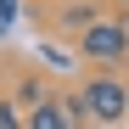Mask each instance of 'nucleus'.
<instances>
[{
  "label": "nucleus",
  "instance_id": "nucleus-1",
  "mask_svg": "<svg viewBox=\"0 0 129 129\" xmlns=\"http://www.w3.org/2000/svg\"><path fill=\"white\" fill-rule=\"evenodd\" d=\"M84 107H90V123H123L129 118V84L123 73H84Z\"/></svg>",
  "mask_w": 129,
  "mask_h": 129
},
{
  "label": "nucleus",
  "instance_id": "nucleus-2",
  "mask_svg": "<svg viewBox=\"0 0 129 129\" xmlns=\"http://www.w3.org/2000/svg\"><path fill=\"white\" fill-rule=\"evenodd\" d=\"M79 56L95 68H123L129 62V23L123 17H101V23L79 39Z\"/></svg>",
  "mask_w": 129,
  "mask_h": 129
},
{
  "label": "nucleus",
  "instance_id": "nucleus-3",
  "mask_svg": "<svg viewBox=\"0 0 129 129\" xmlns=\"http://www.w3.org/2000/svg\"><path fill=\"white\" fill-rule=\"evenodd\" d=\"M95 23H101V11L90 6V0H79V6H56V28H62V34H73V39H84Z\"/></svg>",
  "mask_w": 129,
  "mask_h": 129
},
{
  "label": "nucleus",
  "instance_id": "nucleus-4",
  "mask_svg": "<svg viewBox=\"0 0 129 129\" xmlns=\"http://www.w3.org/2000/svg\"><path fill=\"white\" fill-rule=\"evenodd\" d=\"M56 107H62V118H68V129H90V107H84V90H56Z\"/></svg>",
  "mask_w": 129,
  "mask_h": 129
},
{
  "label": "nucleus",
  "instance_id": "nucleus-5",
  "mask_svg": "<svg viewBox=\"0 0 129 129\" xmlns=\"http://www.w3.org/2000/svg\"><path fill=\"white\" fill-rule=\"evenodd\" d=\"M28 129H68V118H62V107H56V95H51L45 107H34V112H28Z\"/></svg>",
  "mask_w": 129,
  "mask_h": 129
},
{
  "label": "nucleus",
  "instance_id": "nucleus-6",
  "mask_svg": "<svg viewBox=\"0 0 129 129\" xmlns=\"http://www.w3.org/2000/svg\"><path fill=\"white\" fill-rule=\"evenodd\" d=\"M0 129H28V112L17 101H6V95H0Z\"/></svg>",
  "mask_w": 129,
  "mask_h": 129
},
{
  "label": "nucleus",
  "instance_id": "nucleus-7",
  "mask_svg": "<svg viewBox=\"0 0 129 129\" xmlns=\"http://www.w3.org/2000/svg\"><path fill=\"white\" fill-rule=\"evenodd\" d=\"M17 17V0H0V23H11Z\"/></svg>",
  "mask_w": 129,
  "mask_h": 129
},
{
  "label": "nucleus",
  "instance_id": "nucleus-8",
  "mask_svg": "<svg viewBox=\"0 0 129 129\" xmlns=\"http://www.w3.org/2000/svg\"><path fill=\"white\" fill-rule=\"evenodd\" d=\"M62 6H79V0H62Z\"/></svg>",
  "mask_w": 129,
  "mask_h": 129
},
{
  "label": "nucleus",
  "instance_id": "nucleus-9",
  "mask_svg": "<svg viewBox=\"0 0 129 129\" xmlns=\"http://www.w3.org/2000/svg\"><path fill=\"white\" fill-rule=\"evenodd\" d=\"M90 6H107V0H90Z\"/></svg>",
  "mask_w": 129,
  "mask_h": 129
},
{
  "label": "nucleus",
  "instance_id": "nucleus-10",
  "mask_svg": "<svg viewBox=\"0 0 129 129\" xmlns=\"http://www.w3.org/2000/svg\"><path fill=\"white\" fill-rule=\"evenodd\" d=\"M118 6H129V0H118Z\"/></svg>",
  "mask_w": 129,
  "mask_h": 129
}]
</instances>
